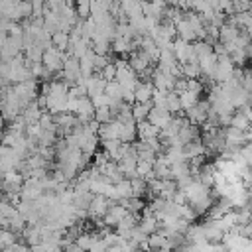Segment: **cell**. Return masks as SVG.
Instances as JSON below:
<instances>
[{"label": "cell", "instance_id": "cell-1", "mask_svg": "<svg viewBox=\"0 0 252 252\" xmlns=\"http://www.w3.org/2000/svg\"><path fill=\"white\" fill-rule=\"evenodd\" d=\"M67 51H63V49H59V47H55V45H49L45 51H43V57H41V63L53 73V75H57V73H61V69H63V63H65V59H67Z\"/></svg>", "mask_w": 252, "mask_h": 252}, {"label": "cell", "instance_id": "cell-2", "mask_svg": "<svg viewBox=\"0 0 252 252\" xmlns=\"http://www.w3.org/2000/svg\"><path fill=\"white\" fill-rule=\"evenodd\" d=\"M116 63V81L124 87V89H136V85H138V73L132 69V65L128 63V59H118V61H114Z\"/></svg>", "mask_w": 252, "mask_h": 252}, {"label": "cell", "instance_id": "cell-3", "mask_svg": "<svg viewBox=\"0 0 252 252\" xmlns=\"http://www.w3.org/2000/svg\"><path fill=\"white\" fill-rule=\"evenodd\" d=\"M209 110H211V102H209V98H207V100L195 102L191 108H187V110H183V112H185V116H187L189 122L201 126V124L209 118Z\"/></svg>", "mask_w": 252, "mask_h": 252}, {"label": "cell", "instance_id": "cell-4", "mask_svg": "<svg viewBox=\"0 0 252 252\" xmlns=\"http://www.w3.org/2000/svg\"><path fill=\"white\" fill-rule=\"evenodd\" d=\"M112 201H114V199H108V197L98 195V193H93V199H91V203H89V219H91V220H93V219H102Z\"/></svg>", "mask_w": 252, "mask_h": 252}, {"label": "cell", "instance_id": "cell-5", "mask_svg": "<svg viewBox=\"0 0 252 252\" xmlns=\"http://www.w3.org/2000/svg\"><path fill=\"white\" fill-rule=\"evenodd\" d=\"M128 213H130V211H128V207H126L124 203H120V201H112L110 207H108V211L104 213L102 220H104L106 226H116Z\"/></svg>", "mask_w": 252, "mask_h": 252}, {"label": "cell", "instance_id": "cell-6", "mask_svg": "<svg viewBox=\"0 0 252 252\" xmlns=\"http://www.w3.org/2000/svg\"><path fill=\"white\" fill-rule=\"evenodd\" d=\"M173 51H175V57H177L179 63L197 59L195 57V49H193V41H187L183 37H175L173 39Z\"/></svg>", "mask_w": 252, "mask_h": 252}, {"label": "cell", "instance_id": "cell-7", "mask_svg": "<svg viewBox=\"0 0 252 252\" xmlns=\"http://www.w3.org/2000/svg\"><path fill=\"white\" fill-rule=\"evenodd\" d=\"M154 83L150 79H144V81H138L136 89H134V96H136V102H152V96H154Z\"/></svg>", "mask_w": 252, "mask_h": 252}, {"label": "cell", "instance_id": "cell-8", "mask_svg": "<svg viewBox=\"0 0 252 252\" xmlns=\"http://www.w3.org/2000/svg\"><path fill=\"white\" fill-rule=\"evenodd\" d=\"M171 118H173V114H171L167 108H163V106H152V110H150V114H148V120H150L152 124L159 126L161 130L169 124Z\"/></svg>", "mask_w": 252, "mask_h": 252}, {"label": "cell", "instance_id": "cell-9", "mask_svg": "<svg viewBox=\"0 0 252 252\" xmlns=\"http://www.w3.org/2000/svg\"><path fill=\"white\" fill-rule=\"evenodd\" d=\"M224 138H226V146H234V148H240V146H244V142H248L246 130H240L230 124L224 128Z\"/></svg>", "mask_w": 252, "mask_h": 252}, {"label": "cell", "instance_id": "cell-10", "mask_svg": "<svg viewBox=\"0 0 252 252\" xmlns=\"http://www.w3.org/2000/svg\"><path fill=\"white\" fill-rule=\"evenodd\" d=\"M238 33H240V28H238L234 22L226 20V22L219 28V41H220V43H234V39L238 37Z\"/></svg>", "mask_w": 252, "mask_h": 252}, {"label": "cell", "instance_id": "cell-11", "mask_svg": "<svg viewBox=\"0 0 252 252\" xmlns=\"http://www.w3.org/2000/svg\"><path fill=\"white\" fill-rule=\"evenodd\" d=\"M159 132H161V128L156 126V124H152L148 118L138 122V138L144 140V142L146 140H152V138H159Z\"/></svg>", "mask_w": 252, "mask_h": 252}, {"label": "cell", "instance_id": "cell-12", "mask_svg": "<svg viewBox=\"0 0 252 252\" xmlns=\"http://www.w3.org/2000/svg\"><path fill=\"white\" fill-rule=\"evenodd\" d=\"M43 112H45V110L37 104V100H33V102H30V104L22 110V118L26 120V124H30V122H39V118H41Z\"/></svg>", "mask_w": 252, "mask_h": 252}, {"label": "cell", "instance_id": "cell-13", "mask_svg": "<svg viewBox=\"0 0 252 252\" xmlns=\"http://www.w3.org/2000/svg\"><path fill=\"white\" fill-rule=\"evenodd\" d=\"M69 41H71V33H69V32H63V30H55V32L51 33V43H53L55 47L63 49V51H67V47H69Z\"/></svg>", "mask_w": 252, "mask_h": 252}, {"label": "cell", "instance_id": "cell-14", "mask_svg": "<svg viewBox=\"0 0 252 252\" xmlns=\"http://www.w3.org/2000/svg\"><path fill=\"white\" fill-rule=\"evenodd\" d=\"M152 102H134L132 104V116H134V120L136 122H140V120H146L148 118V114H150V110H152Z\"/></svg>", "mask_w": 252, "mask_h": 252}, {"label": "cell", "instance_id": "cell-15", "mask_svg": "<svg viewBox=\"0 0 252 252\" xmlns=\"http://www.w3.org/2000/svg\"><path fill=\"white\" fill-rule=\"evenodd\" d=\"M179 100H181L183 110H187V108H191L195 102H199V100H201V94H199V93H195V91L185 89V91H181V93H179Z\"/></svg>", "mask_w": 252, "mask_h": 252}, {"label": "cell", "instance_id": "cell-16", "mask_svg": "<svg viewBox=\"0 0 252 252\" xmlns=\"http://www.w3.org/2000/svg\"><path fill=\"white\" fill-rule=\"evenodd\" d=\"M165 108H167L171 114H181V112H183V106H181V100H179V93H177V91H169V93H167Z\"/></svg>", "mask_w": 252, "mask_h": 252}, {"label": "cell", "instance_id": "cell-17", "mask_svg": "<svg viewBox=\"0 0 252 252\" xmlns=\"http://www.w3.org/2000/svg\"><path fill=\"white\" fill-rule=\"evenodd\" d=\"M230 126H236V128H240V130H248L250 128V118L238 108V110H234L232 112V116H230V122H228Z\"/></svg>", "mask_w": 252, "mask_h": 252}, {"label": "cell", "instance_id": "cell-18", "mask_svg": "<svg viewBox=\"0 0 252 252\" xmlns=\"http://www.w3.org/2000/svg\"><path fill=\"white\" fill-rule=\"evenodd\" d=\"M20 236H18V232H14L12 228H8V226H2L0 228V246L2 248H8L12 242H16Z\"/></svg>", "mask_w": 252, "mask_h": 252}, {"label": "cell", "instance_id": "cell-19", "mask_svg": "<svg viewBox=\"0 0 252 252\" xmlns=\"http://www.w3.org/2000/svg\"><path fill=\"white\" fill-rule=\"evenodd\" d=\"M112 118H114V114H112L110 106L104 104V106H96V108H94V120H96V122L102 124V122H108V120H112Z\"/></svg>", "mask_w": 252, "mask_h": 252}, {"label": "cell", "instance_id": "cell-20", "mask_svg": "<svg viewBox=\"0 0 252 252\" xmlns=\"http://www.w3.org/2000/svg\"><path fill=\"white\" fill-rule=\"evenodd\" d=\"M75 10H77V16L81 20H87L91 16V0H75Z\"/></svg>", "mask_w": 252, "mask_h": 252}, {"label": "cell", "instance_id": "cell-21", "mask_svg": "<svg viewBox=\"0 0 252 252\" xmlns=\"http://www.w3.org/2000/svg\"><path fill=\"white\" fill-rule=\"evenodd\" d=\"M32 4V18H43V10L47 6L45 0H30Z\"/></svg>", "mask_w": 252, "mask_h": 252}, {"label": "cell", "instance_id": "cell-22", "mask_svg": "<svg viewBox=\"0 0 252 252\" xmlns=\"http://www.w3.org/2000/svg\"><path fill=\"white\" fill-rule=\"evenodd\" d=\"M106 81H114L116 79V63H112V61H108L100 71H98Z\"/></svg>", "mask_w": 252, "mask_h": 252}, {"label": "cell", "instance_id": "cell-23", "mask_svg": "<svg viewBox=\"0 0 252 252\" xmlns=\"http://www.w3.org/2000/svg\"><path fill=\"white\" fill-rule=\"evenodd\" d=\"M240 150H242V158H244L246 165H250V167H252V142L244 144V146H242Z\"/></svg>", "mask_w": 252, "mask_h": 252}, {"label": "cell", "instance_id": "cell-24", "mask_svg": "<svg viewBox=\"0 0 252 252\" xmlns=\"http://www.w3.org/2000/svg\"><path fill=\"white\" fill-rule=\"evenodd\" d=\"M4 124H6V120H4V116H2V114H0V130H2V128H4Z\"/></svg>", "mask_w": 252, "mask_h": 252}, {"label": "cell", "instance_id": "cell-25", "mask_svg": "<svg viewBox=\"0 0 252 252\" xmlns=\"http://www.w3.org/2000/svg\"><path fill=\"white\" fill-rule=\"evenodd\" d=\"M2 226H6V219L0 215V228H2Z\"/></svg>", "mask_w": 252, "mask_h": 252}, {"label": "cell", "instance_id": "cell-26", "mask_svg": "<svg viewBox=\"0 0 252 252\" xmlns=\"http://www.w3.org/2000/svg\"><path fill=\"white\" fill-rule=\"evenodd\" d=\"M248 59L252 61V43H250V47H248Z\"/></svg>", "mask_w": 252, "mask_h": 252}]
</instances>
